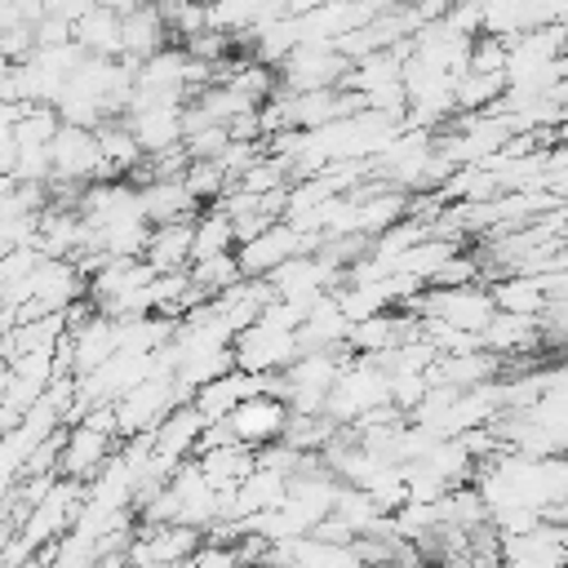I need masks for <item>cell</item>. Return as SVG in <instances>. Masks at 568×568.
I'll return each instance as SVG.
<instances>
[{
	"label": "cell",
	"mask_w": 568,
	"mask_h": 568,
	"mask_svg": "<svg viewBox=\"0 0 568 568\" xmlns=\"http://www.w3.org/2000/svg\"><path fill=\"white\" fill-rule=\"evenodd\" d=\"M115 408L111 404H98V408H84L80 417H71L62 426V453H58V475L62 479H75V484H89L115 453Z\"/></svg>",
	"instance_id": "obj_1"
},
{
	"label": "cell",
	"mask_w": 568,
	"mask_h": 568,
	"mask_svg": "<svg viewBox=\"0 0 568 568\" xmlns=\"http://www.w3.org/2000/svg\"><path fill=\"white\" fill-rule=\"evenodd\" d=\"M89 182H106L102 169V146L93 129L80 124H58L53 142H49V191H75Z\"/></svg>",
	"instance_id": "obj_2"
},
{
	"label": "cell",
	"mask_w": 568,
	"mask_h": 568,
	"mask_svg": "<svg viewBox=\"0 0 568 568\" xmlns=\"http://www.w3.org/2000/svg\"><path fill=\"white\" fill-rule=\"evenodd\" d=\"M413 315L422 320H439V324H453L462 333H484V324L497 315L493 306V293L484 284H453V288H422L413 302H404Z\"/></svg>",
	"instance_id": "obj_3"
},
{
	"label": "cell",
	"mask_w": 568,
	"mask_h": 568,
	"mask_svg": "<svg viewBox=\"0 0 568 568\" xmlns=\"http://www.w3.org/2000/svg\"><path fill=\"white\" fill-rule=\"evenodd\" d=\"M390 404L386 399V368L377 359H346V368L337 373L328 399H324V417L337 426H355L364 413Z\"/></svg>",
	"instance_id": "obj_4"
},
{
	"label": "cell",
	"mask_w": 568,
	"mask_h": 568,
	"mask_svg": "<svg viewBox=\"0 0 568 568\" xmlns=\"http://www.w3.org/2000/svg\"><path fill=\"white\" fill-rule=\"evenodd\" d=\"M346 368V351H306L280 373V399L288 413H324V399Z\"/></svg>",
	"instance_id": "obj_5"
},
{
	"label": "cell",
	"mask_w": 568,
	"mask_h": 568,
	"mask_svg": "<svg viewBox=\"0 0 568 568\" xmlns=\"http://www.w3.org/2000/svg\"><path fill=\"white\" fill-rule=\"evenodd\" d=\"M231 355H235V368H240V373L275 377V373H284L302 351H297V333L275 328V324H266V320H253L248 328H240V333L231 337Z\"/></svg>",
	"instance_id": "obj_6"
},
{
	"label": "cell",
	"mask_w": 568,
	"mask_h": 568,
	"mask_svg": "<svg viewBox=\"0 0 568 568\" xmlns=\"http://www.w3.org/2000/svg\"><path fill=\"white\" fill-rule=\"evenodd\" d=\"M315 248H320L315 235H302L297 226L275 222V226H266L262 235L235 244V262H240V275H244V280H266V275H271L275 266H284L288 257H297V253H315Z\"/></svg>",
	"instance_id": "obj_7"
},
{
	"label": "cell",
	"mask_w": 568,
	"mask_h": 568,
	"mask_svg": "<svg viewBox=\"0 0 568 568\" xmlns=\"http://www.w3.org/2000/svg\"><path fill=\"white\" fill-rule=\"evenodd\" d=\"M346 71H351V62L333 44H297L275 67V80L288 93H311V89H342Z\"/></svg>",
	"instance_id": "obj_8"
},
{
	"label": "cell",
	"mask_w": 568,
	"mask_h": 568,
	"mask_svg": "<svg viewBox=\"0 0 568 568\" xmlns=\"http://www.w3.org/2000/svg\"><path fill=\"white\" fill-rule=\"evenodd\" d=\"M342 266L328 257V253H297V257H288L284 266H275L271 275H266V284H271V293L275 297H320V293H333L337 284H342Z\"/></svg>",
	"instance_id": "obj_9"
},
{
	"label": "cell",
	"mask_w": 568,
	"mask_h": 568,
	"mask_svg": "<svg viewBox=\"0 0 568 568\" xmlns=\"http://www.w3.org/2000/svg\"><path fill=\"white\" fill-rule=\"evenodd\" d=\"M284 426H288V404L280 395H248L226 417L231 439L244 444V448H253V453L266 448V444H275L284 435Z\"/></svg>",
	"instance_id": "obj_10"
},
{
	"label": "cell",
	"mask_w": 568,
	"mask_h": 568,
	"mask_svg": "<svg viewBox=\"0 0 568 568\" xmlns=\"http://www.w3.org/2000/svg\"><path fill=\"white\" fill-rule=\"evenodd\" d=\"M120 120L133 133L142 160H155L182 146V106H129Z\"/></svg>",
	"instance_id": "obj_11"
},
{
	"label": "cell",
	"mask_w": 568,
	"mask_h": 568,
	"mask_svg": "<svg viewBox=\"0 0 568 568\" xmlns=\"http://www.w3.org/2000/svg\"><path fill=\"white\" fill-rule=\"evenodd\" d=\"M169 44V27H164V13L155 4H138L129 13H120V58L124 62H142L151 53H160Z\"/></svg>",
	"instance_id": "obj_12"
},
{
	"label": "cell",
	"mask_w": 568,
	"mask_h": 568,
	"mask_svg": "<svg viewBox=\"0 0 568 568\" xmlns=\"http://www.w3.org/2000/svg\"><path fill=\"white\" fill-rule=\"evenodd\" d=\"M138 195H142V217L151 226H164V222H191L200 213V204L186 195L182 178H142L138 182Z\"/></svg>",
	"instance_id": "obj_13"
},
{
	"label": "cell",
	"mask_w": 568,
	"mask_h": 568,
	"mask_svg": "<svg viewBox=\"0 0 568 568\" xmlns=\"http://www.w3.org/2000/svg\"><path fill=\"white\" fill-rule=\"evenodd\" d=\"M346 328H351V320L337 311L333 293H324L311 306V315L302 320V328H297V351L302 355L306 351H346Z\"/></svg>",
	"instance_id": "obj_14"
},
{
	"label": "cell",
	"mask_w": 568,
	"mask_h": 568,
	"mask_svg": "<svg viewBox=\"0 0 568 568\" xmlns=\"http://www.w3.org/2000/svg\"><path fill=\"white\" fill-rule=\"evenodd\" d=\"M191 222H195V217H191ZM191 222L151 226V240H146L142 262H146L155 275H173V271H186V266H191Z\"/></svg>",
	"instance_id": "obj_15"
},
{
	"label": "cell",
	"mask_w": 568,
	"mask_h": 568,
	"mask_svg": "<svg viewBox=\"0 0 568 568\" xmlns=\"http://www.w3.org/2000/svg\"><path fill=\"white\" fill-rule=\"evenodd\" d=\"M195 466H200V475H204L217 493H235V484L248 479V470L257 466V453L244 448V444H217V448L195 453Z\"/></svg>",
	"instance_id": "obj_16"
},
{
	"label": "cell",
	"mask_w": 568,
	"mask_h": 568,
	"mask_svg": "<svg viewBox=\"0 0 568 568\" xmlns=\"http://www.w3.org/2000/svg\"><path fill=\"white\" fill-rule=\"evenodd\" d=\"M488 293H493L497 315H528V320H537L546 311V302H550L541 275H501V280L488 284Z\"/></svg>",
	"instance_id": "obj_17"
},
{
	"label": "cell",
	"mask_w": 568,
	"mask_h": 568,
	"mask_svg": "<svg viewBox=\"0 0 568 568\" xmlns=\"http://www.w3.org/2000/svg\"><path fill=\"white\" fill-rule=\"evenodd\" d=\"M479 342H484L488 355H524V351H532L541 342V324L528 320V315H493L484 324Z\"/></svg>",
	"instance_id": "obj_18"
},
{
	"label": "cell",
	"mask_w": 568,
	"mask_h": 568,
	"mask_svg": "<svg viewBox=\"0 0 568 568\" xmlns=\"http://www.w3.org/2000/svg\"><path fill=\"white\" fill-rule=\"evenodd\" d=\"M71 40L89 53V58H120V13L89 4V13L71 27Z\"/></svg>",
	"instance_id": "obj_19"
},
{
	"label": "cell",
	"mask_w": 568,
	"mask_h": 568,
	"mask_svg": "<svg viewBox=\"0 0 568 568\" xmlns=\"http://www.w3.org/2000/svg\"><path fill=\"white\" fill-rule=\"evenodd\" d=\"M217 253H235V226L222 209H200L191 222V262L217 257Z\"/></svg>",
	"instance_id": "obj_20"
},
{
	"label": "cell",
	"mask_w": 568,
	"mask_h": 568,
	"mask_svg": "<svg viewBox=\"0 0 568 568\" xmlns=\"http://www.w3.org/2000/svg\"><path fill=\"white\" fill-rule=\"evenodd\" d=\"M524 31H532L528 0H479V36L515 40Z\"/></svg>",
	"instance_id": "obj_21"
},
{
	"label": "cell",
	"mask_w": 568,
	"mask_h": 568,
	"mask_svg": "<svg viewBox=\"0 0 568 568\" xmlns=\"http://www.w3.org/2000/svg\"><path fill=\"white\" fill-rule=\"evenodd\" d=\"M186 280H191V288L209 302V297L226 293L231 284H240L244 275H240L235 253H217V257H200V262H191V266H186Z\"/></svg>",
	"instance_id": "obj_22"
},
{
	"label": "cell",
	"mask_w": 568,
	"mask_h": 568,
	"mask_svg": "<svg viewBox=\"0 0 568 568\" xmlns=\"http://www.w3.org/2000/svg\"><path fill=\"white\" fill-rule=\"evenodd\" d=\"M404 4H408L422 22H439V18L448 13V4H453V0H404Z\"/></svg>",
	"instance_id": "obj_23"
},
{
	"label": "cell",
	"mask_w": 568,
	"mask_h": 568,
	"mask_svg": "<svg viewBox=\"0 0 568 568\" xmlns=\"http://www.w3.org/2000/svg\"><path fill=\"white\" fill-rule=\"evenodd\" d=\"M89 4H102V9H111V13H129V9H138V4H146V0H89Z\"/></svg>",
	"instance_id": "obj_24"
},
{
	"label": "cell",
	"mask_w": 568,
	"mask_h": 568,
	"mask_svg": "<svg viewBox=\"0 0 568 568\" xmlns=\"http://www.w3.org/2000/svg\"><path fill=\"white\" fill-rule=\"evenodd\" d=\"M13 186H18V178H13V173H0V204L13 195Z\"/></svg>",
	"instance_id": "obj_25"
},
{
	"label": "cell",
	"mask_w": 568,
	"mask_h": 568,
	"mask_svg": "<svg viewBox=\"0 0 568 568\" xmlns=\"http://www.w3.org/2000/svg\"><path fill=\"white\" fill-rule=\"evenodd\" d=\"M18 568H49V550H44V555H31V559H22Z\"/></svg>",
	"instance_id": "obj_26"
},
{
	"label": "cell",
	"mask_w": 568,
	"mask_h": 568,
	"mask_svg": "<svg viewBox=\"0 0 568 568\" xmlns=\"http://www.w3.org/2000/svg\"><path fill=\"white\" fill-rule=\"evenodd\" d=\"M13 22H18V18H13V9H9V0H0V31H4V27H13Z\"/></svg>",
	"instance_id": "obj_27"
}]
</instances>
